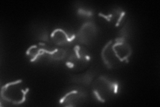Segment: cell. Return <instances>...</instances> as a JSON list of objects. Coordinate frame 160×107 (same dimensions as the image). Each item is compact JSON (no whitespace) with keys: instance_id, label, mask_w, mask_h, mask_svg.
Masks as SVG:
<instances>
[{"instance_id":"obj_1","label":"cell","mask_w":160,"mask_h":107,"mask_svg":"<svg viewBox=\"0 0 160 107\" xmlns=\"http://www.w3.org/2000/svg\"><path fill=\"white\" fill-rule=\"evenodd\" d=\"M132 52V48L126 40L116 38L109 41L103 47L102 58L108 68L116 69L128 62Z\"/></svg>"},{"instance_id":"obj_9","label":"cell","mask_w":160,"mask_h":107,"mask_svg":"<svg viewBox=\"0 0 160 107\" xmlns=\"http://www.w3.org/2000/svg\"><path fill=\"white\" fill-rule=\"evenodd\" d=\"M99 16L106 19L108 22L115 24L116 26H118L125 16V12L123 11H118H118H112V12L107 15L99 13Z\"/></svg>"},{"instance_id":"obj_3","label":"cell","mask_w":160,"mask_h":107,"mask_svg":"<svg viewBox=\"0 0 160 107\" xmlns=\"http://www.w3.org/2000/svg\"><path fill=\"white\" fill-rule=\"evenodd\" d=\"M66 51L63 49L53 48L46 43H39L30 46L26 54L30 58L31 62H34L42 57L53 60H62L66 56Z\"/></svg>"},{"instance_id":"obj_8","label":"cell","mask_w":160,"mask_h":107,"mask_svg":"<svg viewBox=\"0 0 160 107\" xmlns=\"http://www.w3.org/2000/svg\"><path fill=\"white\" fill-rule=\"evenodd\" d=\"M96 26L92 22L84 24L79 32V41L83 44H89L96 36Z\"/></svg>"},{"instance_id":"obj_2","label":"cell","mask_w":160,"mask_h":107,"mask_svg":"<svg viewBox=\"0 0 160 107\" xmlns=\"http://www.w3.org/2000/svg\"><path fill=\"white\" fill-rule=\"evenodd\" d=\"M29 88L24 85L22 80L9 83L2 88V100L8 105H18L26 100Z\"/></svg>"},{"instance_id":"obj_6","label":"cell","mask_w":160,"mask_h":107,"mask_svg":"<svg viewBox=\"0 0 160 107\" xmlns=\"http://www.w3.org/2000/svg\"><path fill=\"white\" fill-rule=\"evenodd\" d=\"M86 95L80 90H72L69 92L60 100L59 103L64 106H76L83 103Z\"/></svg>"},{"instance_id":"obj_4","label":"cell","mask_w":160,"mask_h":107,"mask_svg":"<svg viewBox=\"0 0 160 107\" xmlns=\"http://www.w3.org/2000/svg\"><path fill=\"white\" fill-rule=\"evenodd\" d=\"M93 91L99 101L106 103L117 94L118 84L105 76H100L95 81Z\"/></svg>"},{"instance_id":"obj_5","label":"cell","mask_w":160,"mask_h":107,"mask_svg":"<svg viewBox=\"0 0 160 107\" xmlns=\"http://www.w3.org/2000/svg\"><path fill=\"white\" fill-rule=\"evenodd\" d=\"M90 60L91 56L88 50L81 45H78L73 48L72 52L69 55L66 65L69 68L73 70H83L87 68Z\"/></svg>"},{"instance_id":"obj_7","label":"cell","mask_w":160,"mask_h":107,"mask_svg":"<svg viewBox=\"0 0 160 107\" xmlns=\"http://www.w3.org/2000/svg\"><path fill=\"white\" fill-rule=\"evenodd\" d=\"M76 35L72 32L66 31L62 28H57L52 32L51 39L54 44L59 45H68L73 42Z\"/></svg>"}]
</instances>
